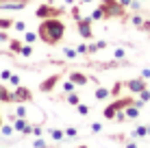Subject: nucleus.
<instances>
[{
	"mask_svg": "<svg viewBox=\"0 0 150 148\" xmlns=\"http://www.w3.org/2000/svg\"><path fill=\"white\" fill-rule=\"evenodd\" d=\"M37 35H39V39L44 44L57 46L65 35V24L61 22L59 18H46V20H41V24L37 28Z\"/></svg>",
	"mask_w": 150,
	"mask_h": 148,
	"instance_id": "nucleus-1",
	"label": "nucleus"
},
{
	"mask_svg": "<svg viewBox=\"0 0 150 148\" xmlns=\"http://www.w3.org/2000/svg\"><path fill=\"white\" fill-rule=\"evenodd\" d=\"M133 103H135V98H131V96H126V98H117V100H113V103L102 111V115H105L107 120H115L117 111H124L128 105H133Z\"/></svg>",
	"mask_w": 150,
	"mask_h": 148,
	"instance_id": "nucleus-2",
	"label": "nucleus"
},
{
	"mask_svg": "<svg viewBox=\"0 0 150 148\" xmlns=\"http://www.w3.org/2000/svg\"><path fill=\"white\" fill-rule=\"evenodd\" d=\"M102 9H105V18H124V9L120 0H102Z\"/></svg>",
	"mask_w": 150,
	"mask_h": 148,
	"instance_id": "nucleus-3",
	"label": "nucleus"
},
{
	"mask_svg": "<svg viewBox=\"0 0 150 148\" xmlns=\"http://www.w3.org/2000/svg\"><path fill=\"white\" fill-rule=\"evenodd\" d=\"M91 22H94L91 18H79V20H76V30H79V35L83 39H91V37H94Z\"/></svg>",
	"mask_w": 150,
	"mask_h": 148,
	"instance_id": "nucleus-4",
	"label": "nucleus"
},
{
	"mask_svg": "<svg viewBox=\"0 0 150 148\" xmlns=\"http://www.w3.org/2000/svg\"><path fill=\"white\" fill-rule=\"evenodd\" d=\"M61 13H63V9L50 7V4H41V7H37V11H35V15H37L39 20H46V18H59Z\"/></svg>",
	"mask_w": 150,
	"mask_h": 148,
	"instance_id": "nucleus-5",
	"label": "nucleus"
},
{
	"mask_svg": "<svg viewBox=\"0 0 150 148\" xmlns=\"http://www.w3.org/2000/svg\"><path fill=\"white\" fill-rule=\"evenodd\" d=\"M33 100V91L28 87H24V85H18V87L13 89V103H30Z\"/></svg>",
	"mask_w": 150,
	"mask_h": 148,
	"instance_id": "nucleus-6",
	"label": "nucleus"
},
{
	"mask_svg": "<svg viewBox=\"0 0 150 148\" xmlns=\"http://www.w3.org/2000/svg\"><path fill=\"white\" fill-rule=\"evenodd\" d=\"M124 87H126L128 91H133V94H139V91L146 89V79H131V81H124Z\"/></svg>",
	"mask_w": 150,
	"mask_h": 148,
	"instance_id": "nucleus-7",
	"label": "nucleus"
},
{
	"mask_svg": "<svg viewBox=\"0 0 150 148\" xmlns=\"http://www.w3.org/2000/svg\"><path fill=\"white\" fill-rule=\"evenodd\" d=\"M57 83H59V74H54V76H50V79H46V81H41V85H39V89H41V91H52Z\"/></svg>",
	"mask_w": 150,
	"mask_h": 148,
	"instance_id": "nucleus-8",
	"label": "nucleus"
},
{
	"mask_svg": "<svg viewBox=\"0 0 150 148\" xmlns=\"http://www.w3.org/2000/svg\"><path fill=\"white\" fill-rule=\"evenodd\" d=\"M24 7H26V2H24V0H18V2H2V7H0V9H9V11H22Z\"/></svg>",
	"mask_w": 150,
	"mask_h": 148,
	"instance_id": "nucleus-9",
	"label": "nucleus"
},
{
	"mask_svg": "<svg viewBox=\"0 0 150 148\" xmlns=\"http://www.w3.org/2000/svg\"><path fill=\"white\" fill-rule=\"evenodd\" d=\"M0 103H13V91H9L4 85H0Z\"/></svg>",
	"mask_w": 150,
	"mask_h": 148,
	"instance_id": "nucleus-10",
	"label": "nucleus"
},
{
	"mask_svg": "<svg viewBox=\"0 0 150 148\" xmlns=\"http://www.w3.org/2000/svg\"><path fill=\"white\" fill-rule=\"evenodd\" d=\"M68 76H70L72 81H74L76 85H87V83H89V79H87V76L83 74V72H72V74H68Z\"/></svg>",
	"mask_w": 150,
	"mask_h": 148,
	"instance_id": "nucleus-11",
	"label": "nucleus"
},
{
	"mask_svg": "<svg viewBox=\"0 0 150 148\" xmlns=\"http://www.w3.org/2000/svg\"><path fill=\"white\" fill-rule=\"evenodd\" d=\"M111 96V89H107V87H98L96 91H94V98L96 100H107Z\"/></svg>",
	"mask_w": 150,
	"mask_h": 148,
	"instance_id": "nucleus-12",
	"label": "nucleus"
},
{
	"mask_svg": "<svg viewBox=\"0 0 150 148\" xmlns=\"http://www.w3.org/2000/svg\"><path fill=\"white\" fill-rule=\"evenodd\" d=\"M148 135H150V126H146V124L137 126V129L133 131V137H148Z\"/></svg>",
	"mask_w": 150,
	"mask_h": 148,
	"instance_id": "nucleus-13",
	"label": "nucleus"
},
{
	"mask_svg": "<svg viewBox=\"0 0 150 148\" xmlns=\"http://www.w3.org/2000/svg\"><path fill=\"white\" fill-rule=\"evenodd\" d=\"M124 111H126L128 120H133V118H139V107H137L135 103H133V105H128V107H126Z\"/></svg>",
	"mask_w": 150,
	"mask_h": 148,
	"instance_id": "nucleus-14",
	"label": "nucleus"
},
{
	"mask_svg": "<svg viewBox=\"0 0 150 148\" xmlns=\"http://www.w3.org/2000/svg\"><path fill=\"white\" fill-rule=\"evenodd\" d=\"M22 42H20V39H9V52H20V50H22Z\"/></svg>",
	"mask_w": 150,
	"mask_h": 148,
	"instance_id": "nucleus-15",
	"label": "nucleus"
},
{
	"mask_svg": "<svg viewBox=\"0 0 150 148\" xmlns=\"http://www.w3.org/2000/svg\"><path fill=\"white\" fill-rule=\"evenodd\" d=\"M48 133H50V137H52V140H57V142H61V140L65 137V131H61V129H50Z\"/></svg>",
	"mask_w": 150,
	"mask_h": 148,
	"instance_id": "nucleus-16",
	"label": "nucleus"
},
{
	"mask_svg": "<svg viewBox=\"0 0 150 148\" xmlns=\"http://www.w3.org/2000/svg\"><path fill=\"white\" fill-rule=\"evenodd\" d=\"M79 103H81V96L76 94V91H70V94H68V105H72V107H76Z\"/></svg>",
	"mask_w": 150,
	"mask_h": 148,
	"instance_id": "nucleus-17",
	"label": "nucleus"
},
{
	"mask_svg": "<svg viewBox=\"0 0 150 148\" xmlns=\"http://www.w3.org/2000/svg\"><path fill=\"white\" fill-rule=\"evenodd\" d=\"M13 20H7V18H0V30H9V28H13Z\"/></svg>",
	"mask_w": 150,
	"mask_h": 148,
	"instance_id": "nucleus-18",
	"label": "nucleus"
},
{
	"mask_svg": "<svg viewBox=\"0 0 150 148\" xmlns=\"http://www.w3.org/2000/svg\"><path fill=\"white\" fill-rule=\"evenodd\" d=\"M89 18H91V20H102V18H105V9H102V4L94 9V13H91Z\"/></svg>",
	"mask_w": 150,
	"mask_h": 148,
	"instance_id": "nucleus-19",
	"label": "nucleus"
},
{
	"mask_svg": "<svg viewBox=\"0 0 150 148\" xmlns=\"http://www.w3.org/2000/svg\"><path fill=\"white\" fill-rule=\"evenodd\" d=\"M37 37H39V35H37V33H33V30H26V33H24V42H26V44L37 42Z\"/></svg>",
	"mask_w": 150,
	"mask_h": 148,
	"instance_id": "nucleus-20",
	"label": "nucleus"
},
{
	"mask_svg": "<svg viewBox=\"0 0 150 148\" xmlns=\"http://www.w3.org/2000/svg\"><path fill=\"white\" fill-rule=\"evenodd\" d=\"M13 124H2V126H0V135H4V137H9V135H11L13 133Z\"/></svg>",
	"mask_w": 150,
	"mask_h": 148,
	"instance_id": "nucleus-21",
	"label": "nucleus"
},
{
	"mask_svg": "<svg viewBox=\"0 0 150 148\" xmlns=\"http://www.w3.org/2000/svg\"><path fill=\"white\" fill-rule=\"evenodd\" d=\"M76 111H79V115H89V105H83V103H79L76 105Z\"/></svg>",
	"mask_w": 150,
	"mask_h": 148,
	"instance_id": "nucleus-22",
	"label": "nucleus"
},
{
	"mask_svg": "<svg viewBox=\"0 0 150 148\" xmlns=\"http://www.w3.org/2000/svg\"><path fill=\"white\" fill-rule=\"evenodd\" d=\"M74 89H76V83H74L72 79H68V81L63 83V91H65V94H70V91H74Z\"/></svg>",
	"mask_w": 150,
	"mask_h": 148,
	"instance_id": "nucleus-23",
	"label": "nucleus"
},
{
	"mask_svg": "<svg viewBox=\"0 0 150 148\" xmlns=\"http://www.w3.org/2000/svg\"><path fill=\"white\" fill-rule=\"evenodd\" d=\"M20 55H22V57H30V55H33V44H24L22 50H20Z\"/></svg>",
	"mask_w": 150,
	"mask_h": 148,
	"instance_id": "nucleus-24",
	"label": "nucleus"
},
{
	"mask_svg": "<svg viewBox=\"0 0 150 148\" xmlns=\"http://www.w3.org/2000/svg\"><path fill=\"white\" fill-rule=\"evenodd\" d=\"M15 113H18V118H26V107H24V103H18V109H15Z\"/></svg>",
	"mask_w": 150,
	"mask_h": 148,
	"instance_id": "nucleus-25",
	"label": "nucleus"
},
{
	"mask_svg": "<svg viewBox=\"0 0 150 148\" xmlns=\"http://www.w3.org/2000/svg\"><path fill=\"white\" fill-rule=\"evenodd\" d=\"M122 87H124V83H122V81H117V83L113 85V89H111V96H115V98H117L120 91H122Z\"/></svg>",
	"mask_w": 150,
	"mask_h": 148,
	"instance_id": "nucleus-26",
	"label": "nucleus"
},
{
	"mask_svg": "<svg viewBox=\"0 0 150 148\" xmlns=\"http://www.w3.org/2000/svg\"><path fill=\"white\" fill-rule=\"evenodd\" d=\"M144 22H146V20H142L139 15H133V18H131V24H133V26H137V28H142Z\"/></svg>",
	"mask_w": 150,
	"mask_h": 148,
	"instance_id": "nucleus-27",
	"label": "nucleus"
},
{
	"mask_svg": "<svg viewBox=\"0 0 150 148\" xmlns=\"http://www.w3.org/2000/svg\"><path fill=\"white\" fill-rule=\"evenodd\" d=\"M63 55H65L68 59H76V55H79V52H76L74 48H68V46H65V48H63Z\"/></svg>",
	"mask_w": 150,
	"mask_h": 148,
	"instance_id": "nucleus-28",
	"label": "nucleus"
},
{
	"mask_svg": "<svg viewBox=\"0 0 150 148\" xmlns=\"http://www.w3.org/2000/svg\"><path fill=\"white\" fill-rule=\"evenodd\" d=\"M139 100H144V103H148V100H150V89L148 87L144 91H139Z\"/></svg>",
	"mask_w": 150,
	"mask_h": 148,
	"instance_id": "nucleus-29",
	"label": "nucleus"
},
{
	"mask_svg": "<svg viewBox=\"0 0 150 148\" xmlns=\"http://www.w3.org/2000/svg\"><path fill=\"white\" fill-rule=\"evenodd\" d=\"M33 148H48V144H46V142L41 140V137H37V140L33 142Z\"/></svg>",
	"mask_w": 150,
	"mask_h": 148,
	"instance_id": "nucleus-30",
	"label": "nucleus"
},
{
	"mask_svg": "<svg viewBox=\"0 0 150 148\" xmlns=\"http://www.w3.org/2000/svg\"><path fill=\"white\" fill-rule=\"evenodd\" d=\"M76 52H79V55H87V52H89V46H87V44H79Z\"/></svg>",
	"mask_w": 150,
	"mask_h": 148,
	"instance_id": "nucleus-31",
	"label": "nucleus"
},
{
	"mask_svg": "<svg viewBox=\"0 0 150 148\" xmlns=\"http://www.w3.org/2000/svg\"><path fill=\"white\" fill-rule=\"evenodd\" d=\"M65 135L68 137H76L79 135V129H76V126H70V129H65Z\"/></svg>",
	"mask_w": 150,
	"mask_h": 148,
	"instance_id": "nucleus-32",
	"label": "nucleus"
},
{
	"mask_svg": "<svg viewBox=\"0 0 150 148\" xmlns=\"http://www.w3.org/2000/svg\"><path fill=\"white\" fill-rule=\"evenodd\" d=\"M128 9H133V11H139V9H142V0H133V2L128 4Z\"/></svg>",
	"mask_w": 150,
	"mask_h": 148,
	"instance_id": "nucleus-33",
	"label": "nucleus"
},
{
	"mask_svg": "<svg viewBox=\"0 0 150 148\" xmlns=\"http://www.w3.org/2000/svg\"><path fill=\"white\" fill-rule=\"evenodd\" d=\"M115 120H117V122H126V120H128V115H126V111H117V115H115Z\"/></svg>",
	"mask_w": 150,
	"mask_h": 148,
	"instance_id": "nucleus-34",
	"label": "nucleus"
},
{
	"mask_svg": "<svg viewBox=\"0 0 150 148\" xmlns=\"http://www.w3.org/2000/svg\"><path fill=\"white\" fill-rule=\"evenodd\" d=\"M33 135H35V137H41V135H44V129L37 126V124H33Z\"/></svg>",
	"mask_w": 150,
	"mask_h": 148,
	"instance_id": "nucleus-35",
	"label": "nucleus"
},
{
	"mask_svg": "<svg viewBox=\"0 0 150 148\" xmlns=\"http://www.w3.org/2000/svg\"><path fill=\"white\" fill-rule=\"evenodd\" d=\"M11 70H2V72H0V79H2V81H9V79H11Z\"/></svg>",
	"mask_w": 150,
	"mask_h": 148,
	"instance_id": "nucleus-36",
	"label": "nucleus"
},
{
	"mask_svg": "<svg viewBox=\"0 0 150 148\" xmlns=\"http://www.w3.org/2000/svg\"><path fill=\"white\" fill-rule=\"evenodd\" d=\"M13 28H15V30H26V22H22V20H20V22L13 24Z\"/></svg>",
	"mask_w": 150,
	"mask_h": 148,
	"instance_id": "nucleus-37",
	"label": "nucleus"
},
{
	"mask_svg": "<svg viewBox=\"0 0 150 148\" xmlns=\"http://www.w3.org/2000/svg\"><path fill=\"white\" fill-rule=\"evenodd\" d=\"M9 83H11L13 87H18V85H20V76H18V74H11V79H9Z\"/></svg>",
	"mask_w": 150,
	"mask_h": 148,
	"instance_id": "nucleus-38",
	"label": "nucleus"
},
{
	"mask_svg": "<svg viewBox=\"0 0 150 148\" xmlns=\"http://www.w3.org/2000/svg\"><path fill=\"white\" fill-rule=\"evenodd\" d=\"M102 131V124L100 122H94V124H91V133H100Z\"/></svg>",
	"mask_w": 150,
	"mask_h": 148,
	"instance_id": "nucleus-39",
	"label": "nucleus"
},
{
	"mask_svg": "<svg viewBox=\"0 0 150 148\" xmlns=\"http://www.w3.org/2000/svg\"><path fill=\"white\" fill-rule=\"evenodd\" d=\"M0 42H9V33L7 30H0Z\"/></svg>",
	"mask_w": 150,
	"mask_h": 148,
	"instance_id": "nucleus-40",
	"label": "nucleus"
},
{
	"mask_svg": "<svg viewBox=\"0 0 150 148\" xmlns=\"http://www.w3.org/2000/svg\"><path fill=\"white\" fill-rule=\"evenodd\" d=\"M115 59H124V50L122 48H115Z\"/></svg>",
	"mask_w": 150,
	"mask_h": 148,
	"instance_id": "nucleus-41",
	"label": "nucleus"
},
{
	"mask_svg": "<svg viewBox=\"0 0 150 148\" xmlns=\"http://www.w3.org/2000/svg\"><path fill=\"white\" fill-rule=\"evenodd\" d=\"M142 79H146V81L150 79V70H142Z\"/></svg>",
	"mask_w": 150,
	"mask_h": 148,
	"instance_id": "nucleus-42",
	"label": "nucleus"
},
{
	"mask_svg": "<svg viewBox=\"0 0 150 148\" xmlns=\"http://www.w3.org/2000/svg\"><path fill=\"white\" fill-rule=\"evenodd\" d=\"M131 2H133V0H120V4H122V7H128Z\"/></svg>",
	"mask_w": 150,
	"mask_h": 148,
	"instance_id": "nucleus-43",
	"label": "nucleus"
},
{
	"mask_svg": "<svg viewBox=\"0 0 150 148\" xmlns=\"http://www.w3.org/2000/svg\"><path fill=\"white\" fill-rule=\"evenodd\" d=\"M126 148H139V146L135 144V142H128V144H126Z\"/></svg>",
	"mask_w": 150,
	"mask_h": 148,
	"instance_id": "nucleus-44",
	"label": "nucleus"
},
{
	"mask_svg": "<svg viewBox=\"0 0 150 148\" xmlns=\"http://www.w3.org/2000/svg\"><path fill=\"white\" fill-rule=\"evenodd\" d=\"M11 52H4V50H0V57H9Z\"/></svg>",
	"mask_w": 150,
	"mask_h": 148,
	"instance_id": "nucleus-45",
	"label": "nucleus"
},
{
	"mask_svg": "<svg viewBox=\"0 0 150 148\" xmlns=\"http://www.w3.org/2000/svg\"><path fill=\"white\" fill-rule=\"evenodd\" d=\"M81 2H83V4H85V2H87V4H89V2H94V0H81Z\"/></svg>",
	"mask_w": 150,
	"mask_h": 148,
	"instance_id": "nucleus-46",
	"label": "nucleus"
},
{
	"mask_svg": "<svg viewBox=\"0 0 150 148\" xmlns=\"http://www.w3.org/2000/svg\"><path fill=\"white\" fill-rule=\"evenodd\" d=\"M0 126H2V115H0Z\"/></svg>",
	"mask_w": 150,
	"mask_h": 148,
	"instance_id": "nucleus-47",
	"label": "nucleus"
},
{
	"mask_svg": "<svg viewBox=\"0 0 150 148\" xmlns=\"http://www.w3.org/2000/svg\"><path fill=\"white\" fill-rule=\"evenodd\" d=\"M79 148H87V146H79Z\"/></svg>",
	"mask_w": 150,
	"mask_h": 148,
	"instance_id": "nucleus-48",
	"label": "nucleus"
},
{
	"mask_svg": "<svg viewBox=\"0 0 150 148\" xmlns=\"http://www.w3.org/2000/svg\"><path fill=\"white\" fill-rule=\"evenodd\" d=\"M2 2H4V0H0V4H2Z\"/></svg>",
	"mask_w": 150,
	"mask_h": 148,
	"instance_id": "nucleus-49",
	"label": "nucleus"
},
{
	"mask_svg": "<svg viewBox=\"0 0 150 148\" xmlns=\"http://www.w3.org/2000/svg\"><path fill=\"white\" fill-rule=\"evenodd\" d=\"M142 2H146V0H142Z\"/></svg>",
	"mask_w": 150,
	"mask_h": 148,
	"instance_id": "nucleus-50",
	"label": "nucleus"
},
{
	"mask_svg": "<svg viewBox=\"0 0 150 148\" xmlns=\"http://www.w3.org/2000/svg\"><path fill=\"white\" fill-rule=\"evenodd\" d=\"M0 148H2V146H0Z\"/></svg>",
	"mask_w": 150,
	"mask_h": 148,
	"instance_id": "nucleus-51",
	"label": "nucleus"
}]
</instances>
